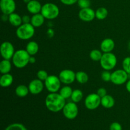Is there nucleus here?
Returning a JSON list of instances; mask_svg holds the SVG:
<instances>
[{"label":"nucleus","mask_w":130,"mask_h":130,"mask_svg":"<svg viewBox=\"0 0 130 130\" xmlns=\"http://www.w3.org/2000/svg\"><path fill=\"white\" fill-rule=\"evenodd\" d=\"M66 104V99L58 93H50L46 97V107L52 112H58L62 110Z\"/></svg>","instance_id":"nucleus-1"},{"label":"nucleus","mask_w":130,"mask_h":130,"mask_svg":"<svg viewBox=\"0 0 130 130\" xmlns=\"http://www.w3.org/2000/svg\"><path fill=\"white\" fill-rule=\"evenodd\" d=\"M30 55L25 50L20 49L15 51L11 60L15 67L18 69L24 68L29 63Z\"/></svg>","instance_id":"nucleus-2"},{"label":"nucleus","mask_w":130,"mask_h":130,"mask_svg":"<svg viewBox=\"0 0 130 130\" xmlns=\"http://www.w3.org/2000/svg\"><path fill=\"white\" fill-rule=\"evenodd\" d=\"M35 34V27L30 23L22 24L18 27L16 30V35L21 40H29Z\"/></svg>","instance_id":"nucleus-3"},{"label":"nucleus","mask_w":130,"mask_h":130,"mask_svg":"<svg viewBox=\"0 0 130 130\" xmlns=\"http://www.w3.org/2000/svg\"><path fill=\"white\" fill-rule=\"evenodd\" d=\"M60 13L59 8L53 3H47L42 6L41 13L45 19L53 20L58 16Z\"/></svg>","instance_id":"nucleus-4"},{"label":"nucleus","mask_w":130,"mask_h":130,"mask_svg":"<svg viewBox=\"0 0 130 130\" xmlns=\"http://www.w3.org/2000/svg\"><path fill=\"white\" fill-rule=\"evenodd\" d=\"M118 60L117 57L114 53H104L100 61L102 68L105 71H110L114 69L117 65Z\"/></svg>","instance_id":"nucleus-5"},{"label":"nucleus","mask_w":130,"mask_h":130,"mask_svg":"<svg viewBox=\"0 0 130 130\" xmlns=\"http://www.w3.org/2000/svg\"><path fill=\"white\" fill-rule=\"evenodd\" d=\"M61 81L59 77L50 75L44 81V86L50 93H57L61 88Z\"/></svg>","instance_id":"nucleus-6"},{"label":"nucleus","mask_w":130,"mask_h":130,"mask_svg":"<svg viewBox=\"0 0 130 130\" xmlns=\"http://www.w3.org/2000/svg\"><path fill=\"white\" fill-rule=\"evenodd\" d=\"M129 79V74L124 69H118L111 74V81L116 85H122L126 83Z\"/></svg>","instance_id":"nucleus-7"},{"label":"nucleus","mask_w":130,"mask_h":130,"mask_svg":"<svg viewBox=\"0 0 130 130\" xmlns=\"http://www.w3.org/2000/svg\"><path fill=\"white\" fill-rule=\"evenodd\" d=\"M62 112L66 118L70 120L74 119L78 115V107L76 105V103L73 102H68L63 107Z\"/></svg>","instance_id":"nucleus-8"},{"label":"nucleus","mask_w":130,"mask_h":130,"mask_svg":"<svg viewBox=\"0 0 130 130\" xmlns=\"http://www.w3.org/2000/svg\"><path fill=\"white\" fill-rule=\"evenodd\" d=\"M101 105V98L97 93H90L85 100V105L88 110H95Z\"/></svg>","instance_id":"nucleus-9"},{"label":"nucleus","mask_w":130,"mask_h":130,"mask_svg":"<svg viewBox=\"0 0 130 130\" xmlns=\"http://www.w3.org/2000/svg\"><path fill=\"white\" fill-rule=\"evenodd\" d=\"M0 52L3 59L10 60L12 58L15 51L12 43L9 41H5L1 44Z\"/></svg>","instance_id":"nucleus-10"},{"label":"nucleus","mask_w":130,"mask_h":130,"mask_svg":"<svg viewBox=\"0 0 130 130\" xmlns=\"http://www.w3.org/2000/svg\"><path fill=\"white\" fill-rule=\"evenodd\" d=\"M61 83L65 85H71L76 80V73L70 69L62 70L58 75Z\"/></svg>","instance_id":"nucleus-11"},{"label":"nucleus","mask_w":130,"mask_h":130,"mask_svg":"<svg viewBox=\"0 0 130 130\" xmlns=\"http://www.w3.org/2000/svg\"><path fill=\"white\" fill-rule=\"evenodd\" d=\"M0 8L5 15H9L15 12L16 9V3L15 0H1Z\"/></svg>","instance_id":"nucleus-12"},{"label":"nucleus","mask_w":130,"mask_h":130,"mask_svg":"<svg viewBox=\"0 0 130 130\" xmlns=\"http://www.w3.org/2000/svg\"><path fill=\"white\" fill-rule=\"evenodd\" d=\"M29 92L32 95H38L43 91L44 88V84L41 80L39 79H33L29 83Z\"/></svg>","instance_id":"nucleus-13"},{"label":"nucleus","mask_w":130,"mask_h":130,"mask_svg":"<svg viewBox=\"0 0 130 130\" xmlns=\"http://www.w3.org/2000/svg\"><path fill=\"white\" fill-rule=\"evenodd\" d=\"M79 19L84 22H91L95 18V11L91 8H82L78 13Z\"/></svg>","instance_id":"nucleus-14"},{"label":"nucleus","mask_w":130,"mask_h":130,"mask_svg":"<svg viewBox=\"0 0 130 130\" xmlns=\"http://www.w3.org/2000/svg\"><path fill=\"white\" fill-rule=\"evenodd\" d=\"M115 47V43L111 38H105L100 44V50L103 53H110Z\"/></svg>","instance_id":"nucleus-15"},{"label":"nucleus","mask_w":130,"mask_h":130,"mask_svg":"<svg viewBox=\"0 0 130 130\" xmlns=\"http://www.w3.org/2000/svg\"><path fill=\"white\" fill-rule=\"evenodd\" d=\"M27 9L28 11L32 15L39 13L41 11L42 5L39 1L31 0L27 4Z\"/></svg>","instance_id":"nucleus-16"},{"label":"nucleus","mask_w":130,"mask_h":130,"mask_svg":"<svg viewBox=\"0 0 130 130\" xmlns=\"http://www.w3.org/2000/svg\"><path fill=\"white\" fill-rule=\"evenodd\" d=\"M8 22L11 25L18 27L23 24L22 17L14 12L8 15Z\"/></svg>","instance_id":"nucleus-17"},{"label":"nucleus","mask_w":130,"mask_h":130,"mask_svg":"<svg viewBox=\"0 0 130 130\" xmlns=\"http://www.w3.org/2000/svg\"><path fill=\"white\" fill-rule=\"evenodd\" d=\"M45 18L43 17L41 13L37 14H34L32 16L31 20H30V24L34 27H39L42 26L44 22Z\"/></svg>","instance_id":"nucleus-18"},{"label":"nucleus","mask_w":130,"mask_h":130,"mask_svg":"<svg viewBox=\"0 0 130 130\" xmlns=\"http://www.w3.org/2000/svg\"><path fill=\"white\" fill-rule=\"evenodd\" d=\"M13 81V77L10 73L2 74L0 78V85L3 88H8L11 86Z\"/></svg>","instance_id":"nucleus-19"},{"label":"nucleus","mask_w":130,"mask_h":130,"mask_svg":"<svg viewBox=\"0 0 130 130\" xmlns=\"http://www.w3.org/2000/svg\"><path fill=\"white\" fill-rule=\"evenodd\" d=\"M115 105V100L109 95H106L101 99V105L105 109H110Z\"/></svg>","instance_id":"nucleus-20"},{"label":"nucleus","mask_w":130,"mask_h":130,"mask_svg":"<svg viewBox=\"0 0 130 130\" xmlns=\"http://www.w3.org/2000/svg\"><path fill=\"white\" fill-rule=\"evenodd\" d=\"M25 50L30 56H34L39 51V45L36 41H31L27 43Z\"/></svg>","instance_id":"nucleus-21"},{"label":"nucleus","mask_w":130,"mask_h":130,"mask_svg":"<svg viewBox=\"0 0 130 130\" xmlns=\"http://www.w3.org/2000/svg\"><path fill=\"white\" fill-rule=\"evenodd\" d=\"M11 69V63L10 60L3 59L0 62V72L2 74H8Z\"/></svg>","instance_id":"nucleus-22"},{"label":"nucleus","mask_w":130,"mask_h":130,"mask_svg":"<svg viewBox=\"0 0 130 130\" xmlns=\"http://www.w3.org/2000/svg\"><path fill=\"white\" fill-rule=\"evenodd\" d=\"M29 90L28 86H26L24 85H19L15 89V93L19 97L23 98L29 94Z\"/></svg>","instance_id":"nucleus-23"},{"label":"nucleus","mask_w":130,"mask_h":130,"mask_svg":"<svg viewBox=\"0 0 130 130\" xmlns=\"http://www.w3.org/2000/svg\"><path fill=\"white\" fill-rule=\"evenodd\" d=\"M108 15V10L105 7H100L95 11V18L99 20H104Z\"/></svg>","instance_id":"nucleus-24"},{"label":"nucleus","mask_w":130,"mask_h":130,"mask_svg":"<svg viewBox=\"0 0 130 130\" xmlns=\"http://www.w3.org/2000/svg\"><path fill=\"white\" fill-rule=\"evenodd\" d=\"M88 75L83 71H78L76 73V80L80 84H85L88 81Z\"/></svg>","instance_id":"nucleus-25"},{"label":"nucleus","mask_w":130,"mask_h":130,"mask_svg":"<svg viewBox=\"0 0 130 130\" xmlns=\"http://www.w3.org/2000/svg\"><path fill=\"white\" fill-rule=\"evenodd\" d=\"M72 91H73V90H72L71 86H65L61 88L60 90H59V93L60 94V95L63 99L66 100V99H69V98L71 97Z\"/></svg>","instance_id":"nucleus-26"},{"label":"nucleus","mask_w":130,"mask_h":130,"mask_svg":"<svg viewBox=\"0 0 130 130\" xmlns=\"http://www.w3.org/2000/svg\"><path fill=\"white\" fill-rule=\"evenodd\" d=\"M83 97V93L82 91L80 90L79 89H76L72 91L71 99L72 100V102L77 104L82 100Z\"/></svg>","instance_id":"nucleus-27"},{"label":"nucleus","mask_w":130,"mask_h":130,"mask_svg":"<svg viewBox=\"0 0 130 130\" xmlns=\"http://www.w3.org/2000/svg\"><path fill=\"white\" fill-rule=\"evenodd\" d=\"M102 52L99 50H93L90 53V58L95 62H100L102 57Z\"/></svg>","instance_id":"nucleus-28"},{"label":"nucleus","mask_w":130,"mask_h":130,"mask_svg":"<svg viewBox=\"0 0 130 130\" xmlns=\"http://www.w3.org/2000/svg\"><path fill=\"white\" fill-rule=\"evenodd\" d=\"M5 130H27L24 125L20 123H13L6 128Z\"/></svg>","instance_id":"nucleus-29"},{"label":"nucleus","mask_w":130,"mask_h":130,"mask_svg":"<svg viewBox=\"0 0 130 130\" xmlns=\"http://www.w3.org/2000/svg\"><path fill=\"white\" fill-rule=\"evenodd\" d=\"M123 69H124L128 74L130 75V57H126L123 60Z\"/></svg>","instance_id":"nucleus-30"},{"label":"nucleus","mask_w":130,"mask_h":130,"mask_svg":"<svg viewBox=\"0 0 130 130\" xmlns=\"http://www.w3.org/2000/svg\"><path fill=\"white\" fill-rule=\"evenodd\" d=\"M77 5L81 9L90 8L91 5V1L90 0H78Z\"/></svg>","instance_id":"nucleus-31"},{"label":"nucleus","mask_w":130,"mask_h":130,"mask_svg":"<svg viewBox=\"0 0 130 130\" xmlns=\"http://www.w3.org/2000/svg\"><path fill=\"white\" fill-rule=\"evenodd\" d=\"M48 74L47 73L46 71H44V70H39L38 72H37V77L38 79L41 80L42 81H44L48 77Z\"/></svg>","instance_id":"nucleus-32"},{"label":"nucleus","mask_w":130,"mask_h":130,"mask_svg":"<svg viewBox=\"0 0 130 130\" xmlns=\"http://www.w3.org/2000/svg\"><path fill=\"white\" fill-rule=\"evenodd\" d=\"M111 74L109 71H103L101 74V77L102 80L105 82H109L111 80Z\"/></svg>","instance_id":"nucleus-33"},{"label":"nucleus","mask_w":130,"mask_h":130,"mask_svg":"<svg viewBox=\"0 0 130 130\" xmlns=\"http://www.w3.org/2000/svg\"><path fill=\"white\" fill-rule=\"evenodd\" d=\"M110 130H123V128L120 123L118 122H114L112 123L109 127Z\"/></svg>","instance_id":"nucleus-34"},{"label":"nucleus","mask_w":130,"mask_h":130,"mask_svg":"<svg viewBox=\"0 0 130 130\" xmlns=\"http://www.w3.org/2000/svg\"><path fill=\"white\" fill-rule=\"evenodd\" d=\"M96 93L99 95V96H100L101 99L102 97H104V96H105L106 95H107V90L105 88H100L97 90Z\"/></svg>","instance_id":"nucleus-35"},{"label":"nucleus","mask_w":130,"mask_h":130,"mask_svg":"<svg viewBox=\"0 0 130 130\" xmlns=\"http://www.w3.org/2000/svg\"><path fill=\"white\" fill-rule=\"evenodd\" d=\"M60 1L63 5L70 6V5H73L76 3H77L78 0H60Z\"/></svg>","instance_id":"nucleus-36"},{"label":"nucleus","mask_w":130,"mask_h":130,"mask_svg":"<svg viewBox=\"0 0 130 130\" xmlns=\"http://www.w3.org/2000/svg\"><path fill=\"white\" fill-rule=\"evenodd\" d=\"M31 18L29 15H24L22 17V23L23 24H29L30 23Z\"/></svg>","instance_id":"nucleus-37"},{"label":"nucleus","mask_w":130,"mask_h":130,"mask_svg":"<svg viewBox=\"0 0 130 130\" xmlns=\"http://www.w3.org/2000/svg\"><path fill=\"white\" fill-rule=\"evenodd\" d=\"M46 34L49 38H52V37L54 36V34H55L54 30H53L52 29H51V28H50V29H48V30H47Z\"/></svg>","instance_id":"nucleus-38"},{"label":"nucleus","mask_w":130,"mask_h":130,"mask_svg":"<svg viewBox=\"0 0 130 130\" xmlns=\"http://www.w3.org/2000/svg\"><path fill=\"white\" fill-rule=\"evenodd\" d=\"M126 88L127 91L130 93V79H128V81L126 83Z\"/></svg>","instance_id":"nucleus-39"},{"label":"nucleus","mask_w":130,"mask_h":130,"mask_svg":"<svg viewBox=\"0 0 130 130\" xmlns=\"http://www.w3.org/2000/svg\"><path fill=\"white\" fill-rule=\"evenodd\" d=\"M36 58L34 57V56H30V60H29V63H31V64H33L36 62Z\"/></svg>","instance_id":"nucleus-40"},{"label":"nucleus","mask_w":130,"mask_h":130,"mask_svg":"<svg viewBox=\"0 0 130 130\" xmlns=\"http://www.w3.org/2000/svg\"><path fill=\"white\" fill-rule=\"evenodd\" d=\"M30 1H31V0H23V1H24V2L26 4H27L28 3L30 2Z\"/></svg>","instance_id":"nucleus-41"},{"label":"nucleus","mask_w":130,"mask_h":130,"mask_svg":"<svg viewBox=\"0 0 130 130\" xmlns=\"http://www.w3.org/2000/svg\"><path fill=\"white\" fill-rule=\"evenodd\" d=\"M128 47H129V50H130V42L129 43V45H128Z\"/></svg>","instance_id":"nucleus-42"},{"label":"nucleus","mask_w":130,"mask_h":130,"mask_svg":"<svg viewBox=\"0 0 130 130\" xmlns=\"http://www.w3.org/2000/svg\"><path fill=\"white\" fill-rule=\"evenodd\" d=\"M37 1H39V0H37Z\"/></svg>","instance_id":"nucleus-43"}]
</instances>
